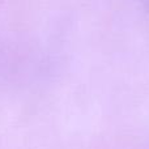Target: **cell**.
I'll use <instances>...</instances> for the list:
<instances>
[{
	"instance_id": "obj_1",
	"label": "cell",
	"mask_w": 149,
	"mask_h": 149,
	"mask_svg": "<svg viewBox=\"0 0 149 149\" xmlns=\"http://www.w3.org/2000/svg\"><path fill=\"white\" fill-rule=\"evenodd\" d=\"M140 3H141V5L145 8V10L149 13V0H140Z\"/></svg>"
}]
</instances>
